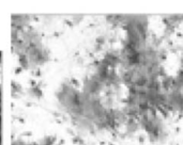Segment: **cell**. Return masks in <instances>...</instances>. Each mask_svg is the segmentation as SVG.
Segmentation results:
<instances>
[{
    "label": "cell",
    "mask_w": 183,
    "mask_h": 145,
    "mask_svg": "<svg viewBox=\"0 0 183 145\" xmlns=\"http://www.w3.org/2000/svg\"><path fill=\"white\" fill-rule=\"evenodd\" d=\"M30 92L31 94H32L34 97L36 98H40V97H42V95H43V91H42V88L38 86V85H33V86H31L30 88Z\"/></svg>",
    "instance_id": "6da1fadb"
},
{
    "label": "cell",
    "mask_w": 183,
    "mask_h": 145,
    "mask_svg": "<svg viewBox=\"0 0 183 145\" xmlns=\"http://www.w3.org/2000/svg\"><path fill=\"white\" fill-rule=\"evenodd\" d=\"M12 145H26V143L24 142L23 140L17 139V140H14V141L12 142Z\"/></svg>",
    "instance_id": "7a4b0ae2"
}]
</instances>
